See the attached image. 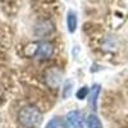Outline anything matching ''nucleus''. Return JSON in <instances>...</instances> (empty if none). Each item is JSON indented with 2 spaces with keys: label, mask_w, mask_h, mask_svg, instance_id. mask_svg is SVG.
I'll return each mask as SVG.
<instances>
[{
  "label": "nucleus",
  "mask_w": 128,
  "mask_h": 128,
  "mask_svg": "<svg viewBox=\"0 0 128 128\" xmlns=\"http://www.w3.org/2000/svg\"><path fill=\"white\" fill-rule=\"evenodd\" d=\"M100 91H101V87L99 84H94L88 92V105L92 110H96V108H98V99H99Z\"/></svg>",
  "instance_id": "obj_4"
},
{
  "label": "nucleus",
  "mask_w": 128,
  "mask_h": 128,
  "mask_svg": "<svg viewBox=\"0 0 128 128\" xmlns=\"http://www.w3.org/2000/svg\"><path fill=\"white\" fill-rule=\"evenodd\" d=\"M18 120L26 128H36L42 122V115L35 106H24L18 113Z\"/></svg>",
  "instance_id": "obj_1"
},
{
  "label": "nucleus",
  "mask_w": 128,
  "mask_h": 128,
  "mask_svg": "<svg viewBox=\"0 0 128 128\" xmlns=\"http://www.w3.org/2000/svg\"><path fill=\"white\" fill-rule=\"evenodd\" d=\"M52 30H54V26H52L51 22H49V20H42L36 27V34L41 35V36H45V35L50 34Z\"/></svg>",
  "instance_id": "obj_5"
},
{
  "label": "nucleus",
  "mask_w": 128,
  "mask_h": 128,
  "mask_svg": "<svg viewBox=\"0 0 128 128\" xmlns=\"http://www.w3.org/2000/svg\"><path fill=\"white\" fill-rule=\"evenodd\" d=\"M88 92H90V90H88L87 87H82V88L78 90V92H77V99H78V100H83L84 98H87V96H88Z\"/></svg>",
  "instance_id": "obj_9"
},
{
  "label": "nucleus",
  "mask_w": 128,
  "mask_h": 128,
  "mask_svg": "<svg viewBox=\"0 0 128 128\" xmlns=\"http://www.w3.org/2000/svg\"><path fill=\"white\" fill-rule=\"evenodd\" d=\"M67 26H68V31L69 32H73L76 31L77 28V16L74 12H68V16H67Z\"/></svg>",
  "instance_id": "obj_6"
},
{
  "label": "nucleus",
  "mask_w": 128,
  "mask_h": 128,
  "mask_svg": "<svg viewBox=\"0 0 128 128\" xmlns=\"http://www.w3.org/2000/svg\"><path fill=\"white\" fill-rule=\"evenodd\" d=\"M67 120L72 128H83V126H84L83 115H82V113H80L77 110H73V112L68 113Z\"/></svg>",
  "instance_id": "obj_2"
},
{
  "label": "nucleus",
  "mask_w": 128,
  "mask_h": 128,
  "mask_svg": "<svg viewBox=\"0 0 128 128\" xmlns=\"http://www.w3.org/2000/svg\"><path fill=\"white\" fill-rule=\"evenodd\" d=\"M87 128H102V124L96 115H90L87 118Z\"/></svg>",
  "instance_id": "obj_7"
},
{
  "label": "nucleus",
  "mask_w": 128,
  "mask_h": 128,
  "mask_svg": "<svg viewBox=\"0 0 128 128\" xmlns=\"http://www.w3.org/2000/svg\"><path fill=\"white\" fill-rule=\"evenodd\" d=\"M72 86H73V83H72V82H67V84H66V88H64V94H63V96H64V98H67L68 95H70Z\"/></svg>",
  "instance_id": "obj_10"
},
{
  "label": "nucleus",
  "mask_w": 128,
  "mask_h": 128,
  "mask_svg": "<svg viewBox=\"0 0 128 128\" xmlns=\"http://www.w3.org/2000/svg\"><path fill=\"white\" fill-rule=\"evenodd\" d=\"M46 128H66V123L60 118H54L46 124Z\"/></svg>",
  "instance_id": "obj_8"
},
{
  "label": "nucleus",
  "mask_w": 128,
  "mask_h": 128,
  "mask_svg": "<svg viewBox=\"0 0 128 128\" xmlns=\"http://www.w3.org/2000/svg\"><path fill=\"white\" fill-rule=\"evenodd\" d=\"M52 52H54V48H52L51 44H49V42H41V44H38V46L36 48L35 55L37 58L45 59V58L51 56Z\"/></svg>",
  "instance_id": "obj_3"
}]
</instances>
